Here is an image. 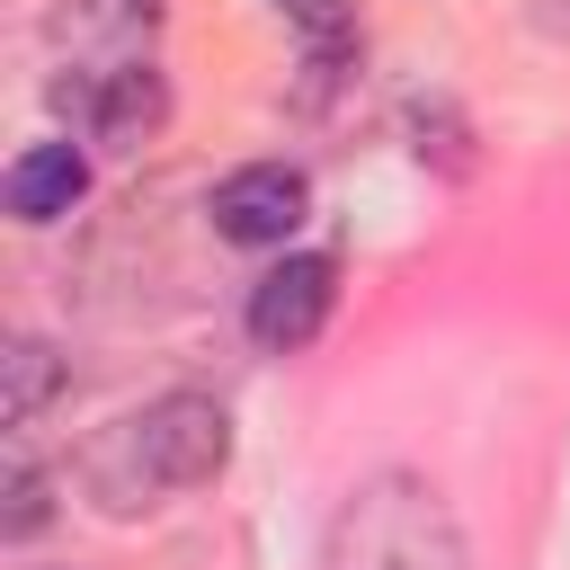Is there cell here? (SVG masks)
I'll return each instance as SVG.
<instances>
[{
    "label": "cell",
    "instance_id": "6da1fadb",
    "mask_svg": "<svg viewBox=\"0 0 570 570\" xmlns=\"http://www.w3.org/2000/svg\"><path fill=\"white\" fill-rule=\"evenodd\" d=\"M232 463V419L214 392H160L142 401L134 419L98 428L89 454H80V481L107 517H134V508H160L178 490H205L214 472Z\"/></svg>",
    "mask_w": 570,
    "mask_h": 570
},
{
    "label": "cell",
    "instance_id": "7a4b0ae2",
    "mask_svg": "<svg viewBox=\"0 0 570 570\" xmlns=\"http://www.w3.org/2000/svg\"><path fill=\"white\" fill-rule=\"evenodd\" d=\"M321 570H463V525H454L436 481L365 472L330 517Z\"/></svg>",
    "mask_w": 570,
    "mask_h": 570
},
{
    "label": "cell",
    "instance_id": "3957f363",
    "mask_svg": "<svg viewBox=\"0 0 570 570\" xmlns=\"http://www.w3.org/2000/svg\"><path fill=\"white\" fill-rule=\"evenodd\" d=\"M330 303H338V258H321V249H285V258L249 285L240 321H249V338H258L267 356H294V347L321 338Z\"/></svg>",
    "mask_w": 570,
    "mask_h": 570
},
{
    "label": "cell",
    "instance_id": "277c9868",
    "mask_svg": "<svg viewBox=\"0 0 570 570\" xmlns=\"http://www.w3.org/2000/svg\"><path fill=\"white\" fill-rule=\"evenodd\" d=\"M205 214H214V240H232V249H285L312 214V187L285 160H249L205 196Z\"/></svg>",
    "mask_w": 570,
    "mask_h": 570
},
{
    "label": "cell",
    "instance_id": "5b68a950",
    "mask_svg": "<svg viewBox=\"0 0 570 570\" xmlns=\"http://www.w3.org/2000/svg\"><path fill=\"white\" fill-rule=\"evenodd\" d=\"M62 107H80V125H89V142H107V151H142L151 134H160V116H169V80L160 71H142V62H125V71H98V80H62L53 89Z\"/></svg>",
    "mask_w": 570,
    "mask_h": 570
},
{
    "label": "cell",
    "instance_id": "8992f818",
    "mask_svg": "<svg viewBox=\"0 0 570 570\" xmlns=\"http://www.w3.org/2000/svg\"><path fill=\"white\" fill-rule=\"evenodd\" d=\"M0 196H9V214H18L27 232L62 223V214L89 196V160H80V142H27V151L9 160V178H0Z\"/></svg>",
    "mask_w": 570,
    "mask_h": 570
},
{
    "label": "cell",
    "instance_id": "52a82bcc",
    "mask_svg": "<svg viewBox=\"0 0 570 570\" xmlns=\"http://www.w3.org/2000/svg\"><path fill=\"white\" fill-rule=\"evenodd\" d=\"M53 392H62L53 347H45V338H9V428H36Z\"/></svg>",
    "mask_w": 570,
    "mask_h": 570
},
{
    "label": "cell",
    "instance_id": "ba28073f",
    "mask_svg": "<svg viewBox=\"0 0 570 570\" xmlns=\"http://www.w3.org/2000/svg\"><path fill=\"white\" fill-rule=\"evenodd\" d=\"M0 534H9V543H27V534H45V472H36L27 454L9 463V517H0Z\"/></svg>",
    "mask_w": 570,
    "mask_h": 570
},
{
    "label": "cell",
    "instance_id": "9c48e42d",
    "mask_svg": "<svg viewBox=\"0 0 570 570\" xmlns=\"http://www.w3.org/2000/svg\"><path fill=\"white\" fill-rule=\"evenodd\" d=\"M276 9H294L312 36H347V18H338V0H276Z\"/></svg>",
    "mask_w": 570,
    "mask_h": 570
},
{
    "label": "cell",
    "instance_id": "30bf717a",
    "mask_svg": "<svg viewBox=\"0 0 570 570\" xmlns=\"http://www.w3.org/2000/svg\"><path fill=\"white\" fill-rule=\"evenodd\" d=\"M534 27L543 36H570V0H534Z\"/></svg>",
    "mask_w": 570,
    "mask_h": 570
}]
</instances>
